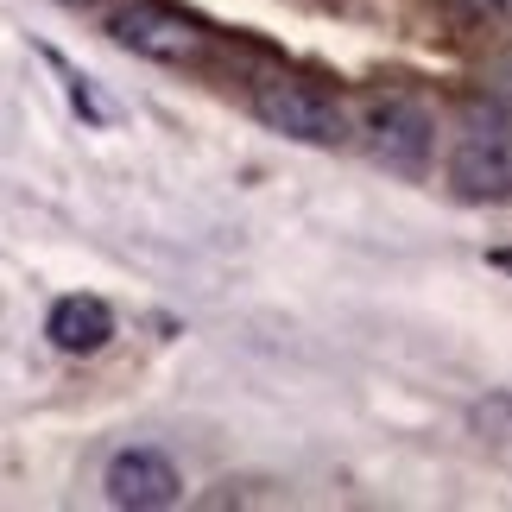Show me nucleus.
Instances as JSON below:
<instances>
[{"mask_svg": "<svg viewBox=\"0 0 512 512\" xmlns=\"http://www.w3.org/2000/svg\"><path fill=\"white\" fill-rule=\"evenodd\" d=\"M45 336L64 348V354H95V348H108V336H114V310L102 304V298H57L51 304V317H45Z\"/></svg>", "mask_w": 512, "mask_h": 512, "instance_id": "nucleus-6", "label": "nucleus"}, {"mask_svg": "<svg viewBox=\"0 0 512 512\" xmlns=\"http://www.w3.org/2000/svg\"><path fill=\"white\" fill-rule=\"evenodd\" d=\"M500 13H506V19H512V0H500Z\"/></svg>", "mask_w": 512, "mask_h": 512, "instance_id": "nucleus-8", "label": "nucleus"}, {"mask_svg": "<svg viewBox=\"0 0 512 512\" xmlns=\"http://www.w3.org/2000/svg\"><path fill=\"white\" fill-rule=\"evenodd\" d=\"M114 45L152 57V64H190V57H203V32H196V19L171 13V7H146V0H133L108 19Z\"/></svg>", "mask_w": 512, "mask_h": 512, "instance_id": "nucleus-2", "label": "nucleus"}, {"mask_svg": "<svg viewBox=\"0 0 512 512\" xmlns=\"http://www.w3.org/2000/svg\"><path fill=\"white\" fill-rule=\"evenodd\" d=\"M494 266H500V272H512V247H500V253H494Z\"/></svg>", "mask_w": 512, "mask_h": 512, "instance_id": "nucleus-7", "label": "nucleus"}, {"mask_svg": "<svg viewBox=\"0 0 512 512\" xmlns=\"http://www.w3.org/2000/svg\"><path fill=\"white\" fill-rule=\"evenodd\" d=\"M253 114H260L272 133L304 140V146H342L348 140L342 108L329 102V95L304 89V83H260V89H253Z\"/></svg>", "mask_w": 512, "mask_h": 512, "instance_id": "nucleus-1", "label": "nucleus"}, {"mask_svg": "<svg viewBox=\"0 0 512 512\" xmlns=\"http://www.w3.org/2000/svg\"><path fill=\"white\" fill-rule=\"evenodd\" d=\"M449 190L462 196V203H512V146L506 140H462L449 152Z\"/></svg>", "mask_w": 512, "mask_h": 512, "instance_id": "nucleus-5", "label": "nucleus"}, {"mask_svg": "<svg viewBox=\"0 0 512 512\" xmlns=\"http://www.w3.org/2000/svg\"><path fill=\"white\" fill-rule=\"evenodd\" d=\"M367 146H373V159L386 171L424 177V165H430V114L418 102H380L373 121H367Z\"/></svg>", "mask_w": 512, "mask_h": 512, "instance_id": "nucleus-4", "label": "nucleus"}, {"mask_svg": "<svg viewBox=\"0 0 512 512\" xmlns=\"http://www.w3.org/2000/svg\"><path fill=\"white\" fill-rule=\"evenodd\" d=\"M108 500L121 512H159V506H177L184 500V475L159 456V449H121V456L108 462Z\"/></svg>", "mask_w": 512, "mask_h": 512, "instance_id": "nucleus-3", "label": "nucleus"}]
</instances>
